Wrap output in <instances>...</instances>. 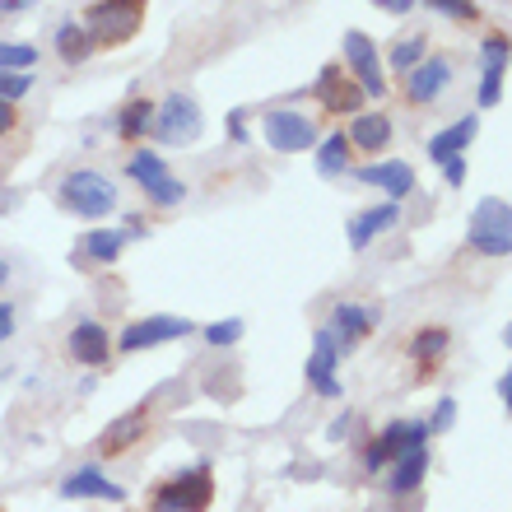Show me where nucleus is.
<instances>
[{"mask_svg":"<svg viewBox=\"0 0 512 512\" xmlns=\"http://www.w3.org/2000/svg\"><path fill=\"white\" fill-rule=\"evenodd\" d=\"M312 94L326 103V112H359L364 108V89L345 80L340 66H326L322 75H317V84H312Z\"/></svg>","mask_w":512,"mask_h":512,"instance_id":"22","label":"nucleus"},{"mask_svg":"<svg viewBox=\"0 0 512 512\" xmlns=\"http://www.w3.org/2000/svg\"><path fill=\"white\" fill-rule=\"evenodd\" d=\"M452 424H457V401H452V396H443V401H438V410H433V419H429V433L438 438V433H447Z\"/></svg>","mask_w":512,"mask_h":512,"instance_id":"34","label":"nucleus"},{"mask_svg":"<svg viewBox=\"0 0 512 512\" xmlns=\"http://www.w3.org/2000/svg\"><path fill=\"white\" fill-rule=\"evenodd\" d=\"M145 433H149V405H135V410H126L122 419H112L108 429L98 433V457H122Z\"/></svg>","mask_w":512,"mask_h":512,"instance_id":"19","label":"nucleus"},{"mask_svg":"<svg viewBox=\"0 0 512 512\" xmlns=\"http://www.w3.org/2000/svg\"><path fill=\"white\" fill-rule=\"evenodd\" d=\"M56 201H61V210H70V215H80V219H108L117 210V201H122V191L98 168H75V173L61 177Z\"/></svg>","mask_w":512,"mask_h":512,"instance_id":"1","label":"nucleus"},{"mask_svg":"<svg viewBox=\"0 0 512 512\" xmlns=\"http://www.w3.org/2000/svg\"><path fill=\"white\" fill-rule=\"evenodd\" d=\"M433 433H429V419H391L387 429L368 443V452H364V471L368 475H378V471H387L391 461L401 457V452H410V447H424Z\"/></svg>","mask_w":512,"mask_h":512,"instance_id":"8","label":"nucleus"},{"mask_svg":"<svg viewBox=\"0 0 512 512\" xmlns=\"http://www.w3.org/2000/svg\"><path fill=\"white\" fill-rule=\"evenodd\" d=\"M452 84V61L447 56H424L410 75H405V98L419 103V108H429L443 98V89Z\"/></svg>","mask_w":512,"mask_h":512,"instance_id":"16","label":"nucleus"},{"mask_svg":"<svg viewBox=\"0 0 512 512\" xmlns=\"http://www.w3.org/2000/svg\"><path fill=\"white\" fill-rule=\"evenodd\" d=\"M210 503H215V471L205 461L149 489V512H210Z\"/></svg>","mask_w":512,"mask_h":512,"instance_id":"2","label":"nucleus"},{"mask_svg":"<svg viewBox=\"0 0 512 512\" xmlns=\"http://www.w3.org/2000/svg\"><path fill=\"white\" fill-rule=\"evenodd\" d=\"M424 471H429V443L424 447H410V452H401V457L387 466V494H415L419 480H424Z\"/></svg>","mask_w":512,"mask_h":512,"instance_id":"24","label":"nucleus"},{"mask_svg":"<svg viewBox=\"0 0 512 512\" xmlns=\"http://www.w3.org/2000/svg\"><path fill=\"white\" fill-rule=\"evenodd\" d=\"M499 391H503V405H508V415H512V368H508V373H503Z\"/></svg>","mask_w":512,"mask_h":512,"instance_id":"40","label":"nucleus"},{"mask_svg":"<svg viewBox=\"0 0 512 512\" xmlns=\"http://www.w3.org/2000/svg\"><path fill=\"white\" fill-rule=\"evenodd\" d=\"M261 140H266L275 154H303V149H317V122L303 117L298 108H270L261 112Z\"/></svg>","mask_w":512,"mask_h":512,"instance_id":"7","label":"nucleus"},{"mask_svg":"<svg viewBox=\"0 0 512 512\" xmlns=\"http://www.w3.org/2000/svg\"><path fill=\"white\" fill-rule=\"evenodd\" d=\"M201 103L191 94H168L154 108V131L149 140H159V145H191V140H201Z\"/></svg>","mask_w":512,"mask_h":512,"instance_id":"6","label":"nucleus"},{"mask_svg":"<svg viewBox=\"0 0 512 512\" xmlns=\"http://www.w3.org/2000/svg\"><path fill=\"white\" fill-rule=\"evenodd\" d=\"M33 70H0V98L5 103H24L28 94H33Z\"/></svg>","mask_w":512,"mask_h":512,"instance_id":"31","label":"nucleus"},{"mask_svg":"<svg viewBox=\"0 0 512 512\" xmlns=\"http://www.w3.org/2000/svg\"><path fill=\"white\" fill-rule=\"evenodd\" d=\"M466 243L480 256H512V205L499 201V196H485V201L471 210Z\"/></svg>","mask_w":512,"mask_h":512,"instance_id":"5","label":"nucleus"},{"mask_svg":"<svg viewBox=\"0 0 512 512\" xmlns=\"http://www.w3.org/2000/svg\"><path fill=\"white\" fill-rule=\"evenodd\" d=\"M126 247V229H89L75 238V266H117Z\"/></svg>","mask_w":512,"mask_h":512,"instance_id":"17","label":"nucleus"},{"mask_svg":"<svg viewBox=\"0 0 512 512\" xmlns=\"http://www.w3.org/2000/svg\"><path fill=\"white\" fill-rule=\"evenodd\" d=\"M33 66H38V47L33 42L0 38V70H33Z\"/></svg>","mask_w":512,"mask_h":512,"instance_id":"30","label":"nucleus"},{"mask_svg":"<svg viewBox=\"0 0 512 512\" xmlns=\"http://www.w3.org/2000/svg\"><path fill=\"white\" fill-rule=\"evenodd\" d=\"M5 284H10V261L0 256V289H5Z\"/></svg>","mask_w":512,"mask_h":512,"instance_id":"42","label":"nucleus"},{"mask_svg":"<svg viewBox=\"0 0 512 512\" xmlns=\"http://www.w3.org/2000/svg\"><path fill=\"white\" fill-rule=\"evenodd\" d=\"M154 98H126L122 108H117V117H112V131H117V140L122 145H140V140H149V131H154Z\"/></svg>","mask_w":512,"mask_h":512,"instance_id":"21","label":"nucleus"},{"mask_svg":"<svg viewBox=\"0 0 512 512\" xmlns=\"http://www.w3.org/2000/svg\"><path fill=\"white\" fill-rule=\"evenodd\" d=\"M512 66V38L508 33H485L480 42V89H475V108H499L503 98V80Z\"/></svg>","mask_w":512,"mask_h":512,"instance_id":"10","label":"nucleus"},{"mask_svg":"<svg viewBox=\"0 0 512 512\" xmlns=\"http://www.w3.org/2000/svg\"><path fill=\"white\" fill-rule=\"evenodd\" d=\"M112 331L103 322H94V317H84V322L70 326L66 336V354L75 359L80 368H108L112 364Z\"/></svg>","mask_w":512,"mask_h":512,"instance_id":"13","label":"nucleus"},{"mask_svg":"<svg viewBox=\"0 0 512 512\" xmlns=\"http://www.w3.org/2000/svg\"><path fill=\"white\" fill-rule=\"evenodd\" d=\"M503 345H512V326H508V331H503Z\"/></svg>","mask_w":512,"mask_h":512,"instance_id":"43","label":"nucleus"},{"mask_svg":"<svg viewBox=\"0 0 512 512\" xmlns=\"http://www.w3.org/2000/svg\"><path fill=\"white\" fill-rule=\"evenodd\" d=\"M373 5H378L382 14H396V19H401V14H410L419 5V0H373Z\"/></svg>","mask_w":512,"mask_h":512,"instance_id":"39","label":"nucleus"},{"mask_svg":"<svg viewBox=\"0 0 512 512\" xmlns=\"http://www.w3.org/2000/svg\"><path fill=\"white\" fill-rule=\"evenodd\" d=\"M14 326H19V308H14L10 298H0V340H10Z\"/></svg>","mask_w":512,"mask_h":512,"instance_id":"38","label":"nucleus"},{"mask_svg":"<svg viewBox=\"0 0 512 512\" xmlns=\"http://www.w3.org/2000/svg\"><path fill=\"white\" fill-rule=\"evenodd\" d=\"M475 131H480V117H461V122L443 126V131L429 140V159L447 163V159H457V154H466V145L475 140Z\"/></svg>","mask_w":512,"mask_h":512,"instance_id":"26","label":"nucleus"},{"mask_svg":"<svg viewBox=\"0 0 512 512\" xmlns=\"http://www.w3.org/2000/svg\"><path fill=\"white\" fill-rule=\"evenodd\" d=\"M429 56V38L424 33H405V38L391 42V52H387V66L391 70H401V75H410V70L419 66Z\"/></svg>","mask_w":512,"mask_h":512,"instance_id":"29","label":"nucleus"},{"mask_svg":"<svg viewBox=\"0 0 512 512\" xmlns=\"http://www.w3.org/2000/svg\"><path fill=\"white\" fill-rule=\"evenodd\" d=\"M326 326L336 331L340 350H350V345H359V340L378 326V308H364V303H350V298H345V303H336V308H331V322H326Z\"/></svg>","mask_w":512,"mask_h":512,"instance_id":"20","label":"nucleus"},{"mask_svg":"<svg viewBox=\"0 0 512 512\" xmlns=\"http://www.w3.org/2000/svg\"><path fill=\"white\" fill-rule=\"evenodd\" d=\"M14 131H19V103H5V98H0V140H10Z\"/></svg>","mask_w":512,"mask_h":512,"instance_id":"36","label":"nucleus"},{"mask_svg":"<svg viewBox=\"0 0 512 512\" xmlns=\"http://www.w3.org/2000/svg\"><path fill=\"white\" fill-rule=\"evenodd\" d=\"M243 317H229V322H210V326H201V336H205V345H215V350H224V345H238L243 340Z\"/></svg>","mask_w":512,"mask_h":512,"instance_id":"32","label":"nucleus"},{"mask_svg":"<svg viewBox=\"0 0 512 512\" xmlns=\"http://www.w3.org/2000/svg\"><path fill=\"white\" fill-rule=\"evenodd\" d=\"M126 177L145 191V201L154 205V210H177V205L187 201V191H191L182 177L168 173V163H163V154L154 145L131 149V159H126Z\"/></svg>","mask_w":512,"mask_h":512,"instance_id":"3","label":"nucleus"},{"mask_svg":"<svg viewBox=\"0 0 512 512\" xmlns=\"http://www.w3.org/2000/svg\"><path fill=\"white\" fill-rule=\"evenodd\" d=\"M438 168H443V182H447V187H461V182H466V154L438 163Z\"/></svg>","mask_w":512,"mask_h":512,"instance_id":"37","label":"nucleus"},{"mask_svg":"<svg viewBox=\"0 0 512 512\" xmlns=\"http://www.w3.org/2000/svg\"><path fill=\"white\" fill-rule=\"evenodd\" d=\"M433 14H443V19H457V24H475L480 19V5L475 0H424Z\"/></svg>","mask_w":512,"mask_h":512,"instance_id":"33","label":"nucleus"},{"mask_svg":"<svg viewBox=\"0 0 512 512\" xmlns=\"http://www.w3.org/2000/svg\"><path fill=\"white\" fill-rule=\"evenodd\" d=\"M196 326L187 317H173V312H159V317H135L131 326H122V336H117V350L122 354H145L154 345H168V340H182L191 336Z\"/></svg>","mask_w":512,"mask_h":512,"instance_id":"11","label":"nucleus"},{"mask_svg":"<svg viewBox=\"0 0 512 512\" xmlns=\"http://www.w3.org/2000/svg\"><path fill=\"white\" fill-rule=\"evenodd\" d=\"M0 512H5V508H0Z\"/></svg>","mask_w":512,"mask_h":512,"instance_id":"44","label":"nucleus"},{"mask_svg":"<svg viewBox=\"0 0 512 512\" xmlns=\"http://www.w3.org/2000/svg\"><path fill=\"white\" fill-rule=\"evenodd\" d=\"M345 135H350L354 149H364V154H382V149L391 145V117L387 112H359Z\"/></svg>","mask_w":512,"mask_h":512,"instance_id":"25","label":"nucleus"},{"mask_svg":"<svg viewBox=\"0 0 512 512\" xmlns=\"http://www.w3.org/2000/svg\"><path fill=\"white\" fill-rule=\"evenodd\" d=\"M354 182H364V187H378L387 201H405L410 191H415V168L401 159H378V163H368V168H350Z\"/></svg>","mask_w":512,"mask_h":512,"instance_id":"14","label":"nucleus"},{"mask_svg":"<svg viewBox=\"0 0 512 512\" xmlns=\"http://www.w3.org/2000/svg\"><path fill=\"white\" fill-rule=\"evenodd\" d=\"M303 378H308V387L317 391V396H326V401H340V340L331 326H317L312 331V354L308 364H303Z\"/></svg>","mask_w":512,"mask_h":512,"instance_id":"9","label":"nucleus"},{"mask_svg":"<svg viewBox=\"0 0 512 512\" xmlns=\"http://www.w3.org/2000/svg\"><path fill=\"white\" fill-rule=\"evenodd\" d=\"M224 131H229L233 145H252V131H247V112L243 108H233L229 117H224Z\"/></svg>","mask_w":512,"mask_h":512,"instance_id":"35","label":"nucleus"},{"mask_svg":"<svg viewBox=\"0 0 512 512\" xmlns=\"http://www.w3.org/2000/svg\"><path fill=\"white\" fill-rule=\"evenodd\" d=\"M401 224V201H378L368 205V210H359V215L350 219V247L354 252H368V247L378 243L382 233H391Z\"/></svg>","mask_w":512,"mask_h":512,"instance_id":"18","label":"nucleus"},{"mask_svg":"<svg viewBox=\"0 0 512 512\" xmlns=\"http://www.w3.org/2000/svg\"><path fill=\"white\" fill-rule=\"evenodd\" d=\"M94 52H98V38L89 33V24H80V19H66V24L56 28V56H61V66L80 70Z\"/></svg>","mask_w":512,"mask_h":512,"instance_id":"23","label":"nucleus"},{"mask_svg":"<svg viewBox=\"0 0 512 512\" xmlns=\"http://www.w3.org/2000/svg\"><path fill=\"white\" fill-rule=\"evenodd\" d=\"M145 5L149 0H94L84 10V24L98 38V47H122L145 24Z\"/></svg>","mask_w":512,"mask_h":512,"instance_id":"4","label":"nucleus"},{"mask_svg":"<svg viewBox=\"0 0 512 512\" xmlns=\"http://www.w3.org/2000/svg\"><path fill=\"white\" fill-rule=\"evenodd\" d=\"M447 350H452V331H447V326H424V331H415V340H410V359L419 364V373H433V368L443 364Z\"/></svg>","mask_w":512,"mask_h":512,"instance_id":"28","label":"nucleus"},{"mask_svg":"<svg viewBox=\"0 0 512 512\" xmlns=\"http://www.w3.org/2000/svg\"><path fill=\"white\" fill-rule=\"evenodd\" d=\"M61 499L80 503V499H103V503H126V489L117 485V480H108L103 475V466H75V471L61 480Z\"/></svg>","mask_w":512,"mask_h":512,"instance_id":"15","label":"nucleus"},{"mask_svg":"<svg viewBox=\"0 0 512 512\" xmlns=\"http://www.w3.org/2000/svg\"><path fill=\"white\" fill-rule=\"evenodd\" d=\"M312 154H317V173L322 177H345L354 168V145L345 131H331L326 140H317Z\"/></svg>","mask_w":512,"mask_h":512,"instance_id":"27","label":"nucleus"},{"mask_svg":"<svg viewBox=\"0 0 512 512\" xmlns=\"http://www.w3.org/2000/svg\"><path fill=\"white\" fill-rule=\"evenodd\" d=\"M340 52H345V66L354 70V84L368 98H387V75H382V61H378V42L368 38L364 28H350L345 42H340Z\"/></svg>","mask_w":512,"mask_h":512,"instance_id":"12","label":"nucleus"},{"mask_svg":"<svg viewBox=\"0 0 512 512\" xmlns=\"http://www.w3.org/2000/svg\"><path fill=\"white\" fill-rule=\"evenodd\" d=\"M33 0H0V14H19V10H28Z\"/></svg>","mask_w":512,"mask_h":512,"instance_id":"41","label":"nucleus"}]
</instances>
